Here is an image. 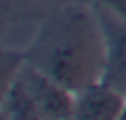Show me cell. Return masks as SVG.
<instances>
[{
    "label": "cell",
    "instance_id": "cell-9",
    "mask_svg": "<svg viewBox=\"0 0 126 120\" xmlns=\"http://www.w3.org/2000/svg\"><path fill=\"white\" fill-rule=\"evenodd\" d=\"M120 120H126V104H124V110H122V116H120Z\"/></svg>",
    "mask_w": 126,
    "mask_h": 120
},
{
    "label": "cell",
    "instance_id": "cell-2",
    "mask_svg": "<svg viewBox=\"0 0 126 120\" xmlns=\"http://www.w3.org/2000/svg\"><path fill=\"white\" fill-rule=\"evenodd\" d=\"M104 39V71L100 83L126 96V22L100 4H93Z\"/></svg>",
    "mask_w": 126,
    "mask_h": 120
},
{
    "label": "cell",
    "instance_id": "cell-8",
    "mask_svg": "<svg viewBox=\"0 0 126 120\" xmlns=\"http://www.w3.org/2000/svg\"><path fill=\"white\" fill-rule=\"evenodd\" d=\"M0 120H10V118H8V116H6V114H4L2 110H0Z\"/></svg>",
    "mask_w": 126,
    "mask_h": 120
},
{
    "label": "cell",
    "instance_id": "cell-6",
    "mask_svg": "<svg viewBox=\"0 0 126 120\" xmlns=\"http://www.w3.org/2000/svg\"><path fill=\"white\" fill-rule=\"evenodd\" d=\"M24 63V51H18L14 47L0 43V108L4 104V98Z\"/></svg>",
    "mask_w": 126,
    "mask_h": 120
},
{
    "label": "cell",
    "instance_id": "cell-4",
    "mask_svg": "<svg viewBox=\"0 0 126 120\" xmlns=\"http://www.w3.org/2000/svg\"><path fill=\"white\" fill-rule=\"evenodd\" d=\"M126 96L104 83H94L75 92V120H120Z\"/></svg>",
    "mask_w": 126,
    "mask_h": 120
},
{
    "label": "cell",
    "instance_id": "cell-3",
    "mask_svg": "<svg viewBox=\"0 0 126 120\" xmlns=\"http://www.w3.org/2000/svg\"><path fill=\"white\" fill-rule=\"evenodd\" d=\"M16 79L22 83V87L32 94V98L39 104L43 114L49 120H71L73 118V106H75V92L67 90L53 79H49L45 73L37 71L30 63H22Z\"/></svg>",
    "mask_w": 126,
    "mask_h": 120
},
{
    "label": "cell",
    "instance_id": "cell-1",
    "mask_svg": "<svg viewBox=\"0 0 126 120\" xmlns=\"http://www.w3.org/2000/svg\"><path fill=\"white\" fill-rule=\"evenodd\" d=\"M24 59L71 92L94 85L104 71V39L91 2L67 0L39 24Z\"/></svg>",
    "mask_w": 126,
    "mask_h": 120
},
{
    "label": "cell",
    "instance_id": "cell-7",
    "mask_svg": "<svg viewBox=\"0 0 126 120\" xmlns=\"http://www.w3.org/2000/svg\"><path fill=\"white\" fill-rule=\"evenodd\" d=\"M91 4H100L104 8H108L110 12H114L118 18H122L126 22V0H85Z\"/></svg>",
    "mask_w": 126,
    "mask_h": 120
},
{
    "label": "cell",
    "instance_id": "cell-5",
    "mask_svg": "<svg viewBox=\"0 0 126 120\" xmlns=\"http://www.w3.org/2000/svg\"><path fill=\"white\" fill-rule=\"evenodd\" d=\"M0 110L10 120H49L18 79H14Z\"/></svg>",
    "mask_w": 126,
    "mask_h": 120
}]
</instances>
